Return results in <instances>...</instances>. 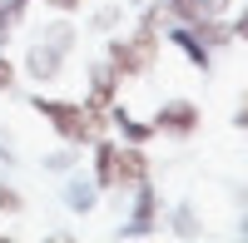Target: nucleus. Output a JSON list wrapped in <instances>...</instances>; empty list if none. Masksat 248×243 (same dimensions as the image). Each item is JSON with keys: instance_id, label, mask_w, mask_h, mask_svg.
<instances>
[{"instance_id": "obj_1", "label": "nucleus", "mask_w": 248, "mask_h": 243, "mask_svg": "<svg viewBox=\"0 0 248 243\" xmlns=\"http://www.w3.org/2000/svg\"><path fill=\"white\" fill-rule=\"evenodd\" d=\"M105 60H109V70H114L119 79H139V75H149V70L159 65V30H144V25H139L129 40L109 35Z\"/></svg>"}, {"instance_id": "obj_2", "label": "nucleus", "mask_w": 248, "mask_h": 243, "mask_svg": "<svg viewBox=\"0 0 248 243\" xmlns=\"http://www.w3.org/2000/svg\"><path fill=\"white\" fill-rule=\"evenodd\" d=\"M30 109L50 119V129H55V139H60V144H79V149H85L90 139H94V129H90V114H85V105H75V99L30 94Z\"/></svg>"}, {"instance_id": "obj_3", "label": "nucleus", "mask_w": 248, "mask_h": 243, "mask_svg": "<svg viewBox=\"0 0 248 243\" xmlns=\"http://www.w3.org/2000/svg\"><path fill=\"white\" fill-rule=\"evenodd\" d=\"M134 198H129V224L119 228V238H149L154 228H159V218H164V204H159V189L154 184H139V189H129Z\"/></svg>"}, {"instance_id": "obj_4", "label": "nucleus", "mask_w": 248, "mask_h": 243, "mask_svg": "<svg viewBox=\"0 0 248 243\" xmlns=\"http://www.w3.org/2000/svg\"><path fill=\"white\" fill-rule=\"evenodd\" d=\"M154 134H169V139H194L199 134V124H203V114H199V105L194 99H169L154 119Z\"/></svg>"}, {"instance_id": "obj_5", "label": "nucleus", "mask_w": 248, "mask_h": 243, "mask_svg": "<svg viewBox=\"0 0 248 243\" xmlns=\"http://www.w3.org/2000/svg\"><path fill=\"white\" fill-rule=\"evenodd\" d=\"M139 184H149V154H144V144H124L114 149V194H129Z\"/></svg>"}, {"instance_id": "obj_6", "label": "nucleus", "mask_w": 248, "mask_h": 243, "mask_svg": "<svg viewBox=\"0 0 248 243\" xmlns=\"http://www.w3.org/2000/svg\"><path fill=\"white\" fill-rule=\"evenodd\" d=\"M20 70H25L30 85H55V79L65 75V55L50 50L45 40H30V50H25V60H20Z\"/></svg>"}, {"instance_id": "obj_7", "label": "nucleus", "mask_w": 248, "mask_h": 243, "mask_svg": "<svg viewBox=\"0 0 248 243\" xmlns=\"http://www.w3.org/2000/svg\"><path fill=\"white\" fill-rule=\"evenodd\" d=\"M60 198H65V209L70 213H94V204H99V189H94V179H85V174H65V184H60Z\"/></svg>"}, {"instance_id": "obj_8", "label": "nucleus", "mask_w": 248, "mask_h": 243, "mask_svg": "<svg viewBox=\"0 0 248 243\" xmlns=\"http://www.w3.org/2000/svg\"><path fill=\"white\" fill-rule=\"evenodd\" d=\"M169 40H174V45H179L184 55H189V65H194L199 75H209V70H214V55H209V45H203V40H199L189 25H179V20H174V25H169Z\"/></svg>"}, {"instance_id": "obj_9", "label": "nucleus", "mask_w": 248, "mask_h": 243, "mask_svg": "<svg viewBox=\"0 0 248 243\" xmlns=\"http://www.w3.org/2000/svg\"><path fill=\"white\" fill-rule=\"evenodd\" d=\"M90 144H94V189L105 194V189H114V149H119V139L99 134V139H90Z\"/></svg>"}, {"instance_id": "obj_10", "label": "nucleus", "mask_w": 248, "mask_h": 243, "mask_svg": "<svg viewBox=\"0 0 248 243\" xmlns=\"http://www.w3.org/2000/svg\"><path fill=\"white\" fill-rule=\"evenodd\" d=\"M109 124L124 134V144H144V139H154V124H139V119H129V109H124L119 99L109 105Z\"/></svg>"}, {"instance_id": "obj_11", "label": "nucleus", "mask_w": 248, "mask_h": 243, "mask_svg": "<svg viewBox=\"0 0 248 243\" xmlns=\"http://www.w3.org/2000/svg\"><path fill=\"white\" fill-rule=\"evenodd\" d=\"M35 40H45V45H50V50H60V55H65V60H70V55H75V45H79V30L70 25V20H50V25H45V30H40Z\"/></svg>"}, {"instance_id": "obj_12", "label": "nucleus", "mask_w": 248, "mask_h": 243, "mask_svg": "<svg viewBox=\"0 0 248 243\" xmlns=\"http://www.w3.org/2000/svg\"><path fill=\"white\" fill-rule=\"evenodd\" d=\"M169 233H174V238H199V233H203L199 209H194V204H174V209H169Z\"/></svg>"}, {"instance_id": "obj_13", "label": "nucleus", "mask_w": 248, "mask_h": 243, "mask_svg": "<svg viewBox=\"0 0 248 243\" xmlns=\"http://www.w3.org/2000/svg\"><path fill=\"white\" fill-rule=\"evenodd\" d=\"M199 40H203V45H209V50H218V45H233V25H223V20H199V25H189Z\"/></svg>"}, {"instance_id": "obj_14", "label": "nucleus", "mask_w": 248, "mask_h": 243, "mask_svg": "<svg viewBox=\"0 0 248 243\" xmlns=\"http://www.w3.org/2000/svg\"><path fill=\"white\" fill-rule=\"evenodd\" d=\"M75 164H79V144H60V149H50L45 159H40L45 174H70Z\"/></svg>"}, {"instance_id": "obj_15", "label": "nucleus", "mask_w": 248, "mask_h": 243, "mask_svg": "<svg viewBox=\"0 0 248 243\" xmlns=\"http://www.w3.org/2000/svg\"><path fill=\"white\" fill-rule=\"evenodd\" d=\"M139 25H144V30H164V25H174V10H169V0H144V10H139Z\"/></svg>"}, {"instance_id": "obj_16", "label": "nucleus", "mask_w": 248, "mask_h": 243, "mask_svg": "<svg viewBox=\"0 0 248 243\" xmlns=\"http://www.w3.org/2000/svg\"><path fill=\"white\" fill-rule=\"evenodd\" d=\"M114 25H124V5H119V0H114V5H99L90 15V30L94 35H114Z\"/></svg>"}, {"instance_id": "obj_17", "label": "nucleus", "mask_w": 248, "mask_h": 243, "mask_svg": "<svg viewBox=\"0 0 248 243\" xmlns=\"http://www.w3.org/2000/svg\"><path fill=\"white\" fill-rule=\"evenodd\" d=\"M25 10H30V0H0V25L5 30L25 25Z\"/></svg>"}, {"instance_id": "obj_18", "label": "nucleus", "mask_w": 248, "mask_h": 243, "mask_svg": "<svg viewBox=\"0 0 248 243\" xmlns=\"http://www.w3.org/2000/svg\"><path fill=\"white\" fill-rule=\"evenodd\" d=\"M0 213H25V194H20L10 179H0Z\"/></svg>"}, {"instance_id": "obj_19", "label": "nucleus", "mask_w": 248, "mask_h": 243, "mask_svg": "<svg viewBox=\"0 0 248 243\" xmlns=\"http://www.w3.org/2000/svg\"><path fill=\"white\" fill-rule=\"evenodd\" d=\"M15 79H20V65H15L5 50H0V94H10V90H15Z\"/></svg>"}, {"instance_id": "obj_20", "label": "nucleus", "mask_w": 248, "mask_h": 243, "mask_svg": "<svg viewBox=\"0 0 248 243\" xmlns=\"http://www.w3.org/2000/svg\"><path fill=\"white\" fill-rule=\"evenodd\" d=\"M229 5H233V0H199V20H223ZM199 20H194V25H199Z\"/></svg>"}, {"instance_id": "obj_21", "label": "nucleus", "mask_w": 248, "mask_h": 243, "mask_svg": "<svg viewBox=\"0 0 248 243\" xmlns=\"http://www.w3.org/2000/svg\"><path fill=\"white\" fill-rule=\"evenodd\" d=\"M169 10H174L179 25H194V20H199V0H169Z\"/></svg>"}, {"instance_id": "obj_22", "label": "nucleus", "mask_w": 248, "mask_h": 243, "mask_svg": "<svg viewBox=\"0 0 248 243\" xmlns=\"http://www.w3.org/2000/svg\"><path fill=\"white\" fill-rule=\"evenodd\" d=\"M15 159H20V154H15V134L0 124V164H15Z\"/></svg>"}, {"instance_id": "obj_23", "label": "nucleus", "mask_w": 248, "mask_h": 243, "mask_svg": "<svg viewBox=\"0 0 248 243\" xmlns=\"http://www.w3.org/2000/svg\"><path fill=\"white\" fill-rule=\"evenodd\" d=\"M45 5H50V10H55V15H75V10H79V5H85V0H45Z\"/></svg>"}, {"instance_id": "obj_24", "label": "nucleus", "mask_w": 248, "mask_h": 243, "mask_svg": "<svg viewBox=\"0 0 248 243\" xmlns=\"http://www.w3.org/2000/svg\"><path fill=\"white\" fill-rule=\"evenodd\" d=\"M233 129H243V134H248V94H243V105L233 109Z\"/></svg>"}, {"instance_id": "obj_25", "label": "nucleus", "mask_w": 248, "mask_h": 243, "mask_svg": "<svg viewBox=\"0 0 248 243\" xmlns=\"http://www.w3.org/2000/svg\"><path fill=\"white\" fill-rule=\"evenodd\" d=\"M233 35H238V40H243V45H248V5H243V15L233 20Z\"/></svg>"}, {"instance_id": "obj_26", "label": "nucleus", "mask_w": 248, "mask_h": 243, "mask_svg": "<svg viewBox=\"0 0 248 243\" xmlns=\"http://www.w3.org/2000/svg\"><path fill=\"white\" fill-rule=\"evenodd\" d=\"M233 198H238V204L248 209V184H238V189H233Z\"/></svg>"}, {"instance_id": "obj_27", "label": "nucleus", "mask_w": 248, "mask_h": 243, "mask_svg": "<svg viewBox=\"0 0 248 243\" xmlns=\"http://www.w3.org/2000/svg\"><path fill=\"white\" fill-rule=\"evenodd\" d=\"M238 238H248V209H243V224H238Z\"/></svg>"}, {"instance_id": "obj_28", "label": "nucleus", "mask_w": 248, "mask_h": 243, "mask_svg": "<svg viewBox=\"0 0 248 243\" xmlns=\"http://www.w3.org/2000/svg\"><path fill=\"white\" fill-rule=\"evenodd\" d=\"M5 40H10V30H5V25H0V50H5Z\"/></svg>"}, {"instance_id": "obj_29", "label": "nucleus", "mask_w": 248, "mask_h": 243, "mask_svg": "<svg viewBox=\"0 0 248 243\" xmlns=\"http://www.w3.org/2000/svg\"><path fill=\"white\" fill-rule=\"evenodd\" d=\"M124 5H144V0H124Z\"/></svg>"}]
</instances>
